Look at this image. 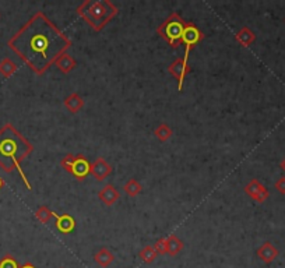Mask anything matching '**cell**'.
Wrapping results in <instances>:
<instances>
[{
  "instance_id": "obj_1",
  "label": "cell",
  "mask_w": 285,
  "mask_h": 268,
  "mask_svg": "<svg viewBox=\"0 0 285 268\" xmlns=\"http://www.w3.org/2000/svg\"><path fill=\"white\" fill-rule=\"evenodd\" d=\"M69 45V39L42 13L34 15L8 41V46L37 73H44Z\"/></svg>"
},
{
  "instance_id": "obj_2",
  "label": "cell",
  "mask_w": 285,
  "mask_h": 268,
  "mask_svg": "<svg viewBox=\"0 0 285 268\" xmlns=\"http://www.w3.org/2000/svg\"><path fill=\"white\" fill-rule=\"evenodd\" d=\"M31 150L32 147L28 144V141L11 124H6L3 129H0V166L6 172L18 169L25 183L27 179L20 169V162Z\"/></svg>"
},
{
  "instance_id": "obj_3",
  "label": "cell",
  "mask_w": 285,
  "mask_h": 268,
  "mask_svg": "<svg viewBox=\"0 0 285 268\" xmlns=\"http://www.w3.org/2000/svg\"><path fill=\"white\" fill-rule=\"evenodd\" d=\"M183 31H185V28L182 24L176 23V21H170L165 27V37L168 38L172 45H175V44H177V41L182 38Z\"/></svg>"
},
{
  "instance_id": "obj_4",
  "label": "cell",
  "mask_w": 285,
  "mask_h": 268,
  "mask_svg": "<svg viewBox=\"0 0 285 268\" xmlns=\"http://www.w3.org/2000/svg\"><path fill=\"white\" fill-rule=\"evenodd\" d=\"M199 37H200V32L199 30H196L194 27H187L183 31V35H182V39L185 41L186 44V59H187V54H189V49H190V46L194 45L197 41H199Z\"/></svg>"
},
{
  "instance_id": "obj_5",
  "label": "cell",
  "mask_w": 285,
  "mask_h": 268,
  "mask_svg": "<svg viewBox=\"0 0 285 268\" xmlns=\"http://www.w3.org/2000/svg\"><path fill=\"white\" fill-rule=\"evenodd\" d=\"M52 214L57 218L56 226H57V229L60 230L62 233H69V232L74 229L76 222H74V219L70 215H56L55 213H52Z\"/></svg>"
},
{
  "instance_id": "obj_6",
  "label": "cell",
  "mask_w": 285,
  "mask_h": 268,
  "mask_svg": "<svg viewBox=\"0 0 285 268\" xmlns=\"http://www.w3.org/2000/svg\"><path fill=\"white\" fill-rule=\"evenodd\" d=\"M71 170H73V173L76 175L80 179H83L84 176L88 175V172H90V163L85 161L84 158H78L76 161L71 163Z\"/></svg>"
},
{
  "instance_id": "obj_7",
  "label": "cell",
  "mask_w": 285,
  "mask_h": 268,
  "mask_svg": "<svg viewBox=\"0 0 285 268\" xmlns=\"http://www.w3.org/2000/svg\"><path fill=\"white\" fill-rule=\"evenodd\" d=\"M257 254H259V257H260L263 261H266V263H271V261L277 257L278 252L274 249V247H273V246L270 245V243H266V245H263L262 249L257 252Z\"/></svg>"
},
{
  "instance_id": "obj_8",
  "label": "cell",
  "mask_w": 285,
  "mask_h": 268,
  "mask_svg": "<svg viewBox=\"0 0 285 268\" xmlns=\"http://www.w3.org/2000/svg\"><path fill=\"white\" fill-rule=\"evenodd\" d=\"M95 261L101 264L102 267H108L109 264L114 261V254L109 253L108 250H105V249H102L100 253L95 256Z\"/></svg>"
},
{
  "instance_id": "obj_9",
  "label": "cell",
  "mask_w": 285,
  "mask_h": 268,
  "mask_svg": "<svg viewBox=\"0 0 285 268\" xmlns=\"http://www.w3.org/2000/svg\"><path fill=\"white\" fill-rule=\"evenodd\" d=\"M0 268H20L17 260L11 254H6L1 260H0Z\"/></svg>"
},
{
  "instance_id": "obj_10",
  "label": "cell",
  "mask_w": 285,
  "mask_h": 268,
  "mask_svg": "<svg viewBox=\"0 0 285 268\" xmlns=\"http://www.w3.org/2000/svg\"><path fill=\"white\" fill-rule=\"evenodd\" d=\"M16 70V64H13L10 60H4L0 64V73L4 76H10Z\"/></svg>"
},
{
  "instance_id": "obj_11",
  "label": "cell",
  "mask_w": 285,
  "mask_h": 268,
  "mask_svg": "<svg viewBox=\"0 0 285 268\" xmlns=\"http://www.w3.org/2000/svg\"><path fill=\"white\" fill-rule=\"evenodd\" d=\"M180 249H182V243H180L179 240H175V239H172V242L167 245V250H168L172 256L176 254Z\"/></svg>"
},
{
  "instance_id": "obj_12",
  "label": "cell",
  "mask_w": 285,
  "mask_h": 268,
  "mask_svg": "<svg viewBox=\"0 0 285 268\" xmlns=\"http://www.w3.org/2000/svg\"><path fill=\"white\" fill-rule=\"evenodd\" d=\"M141 259L146 261V263H150V261H153L155 259V252L151 249V247H147L144 249L143 252H141Z\"/></svg>"
},
{
  "instance_id": "obj_13",
  "label": "cell",
  "mask_w": 285,
  "mask_h": 268,
  "mask_svg": "<svg viewBox=\"0 0 285 268\" xmlns=\"http://www.w3.org/2000/svg\"><path fill=\"white\" fill-rule=\"evenodd\" d=\"M20 268H37V267H35L34 264H31V263H25L23 267H20Z\"/></svg>"
},
{
  "instance_id": "obj_14",
  "label": "cell",
  "mask_w": 285,
  "mask_h": 268,
  "mask_svg": "<svg viewBox=\"0 0 285 268\" xmlns=\"http://www.w3.org/2000/svg\"><path fill=\"white\" fill-rule=\"evenodd\" d=\"M3 184H4V183H3V180H1V177H0V189L3 187Z\"/></svg>"
}]
</instances>
